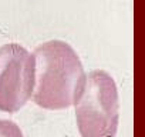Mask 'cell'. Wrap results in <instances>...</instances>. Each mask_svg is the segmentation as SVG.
<instances>
[{"mask_svg": "<svg viewBox=\"0 0 145 137\" xmlns=\"http://www.w3.org/2000/svg\"><path fill=\"white\" fill-rule=\"evenodd\" d=\"M33 54L34 103L47 110H61L76 104L87 83V73L76 50L67 41L48 40L37 46Z\"/></svg>", "mask_w": 145, "mask_h": 137, "instance_id": "obj_1", "label": "cell"}, {"mask_svg": "<svg viewBox=\"0 0 145 137\" xmlns=\"http://www.w3.org/2000/svg\"><path fill=\"white\" fill-rule=\"evenodd\" d=\"M76 106L81 137H115L120 120V97L115 80L104 70L87 74L84 92Z\"/></svg>", "mask_w": 145, "mask_h": 137, "instance_id": "obj_2", "label": "cell"}, {"mask_svg": "<svg viewBox=\"0 0 145 137\" xmlns=\"http://www.w3.org/2000/svg\"><path fill=\"white\" fill-rule=\"evenodd\" d=\"M36 59L19 43L0 47V110L14 113L34 93Z\"/></svg>", "mask_w": 145, "mask_h": 137, "instance_id": "obj_3", "label": "cell"}, {"mask_svg": "<svg viewBox=\"0 0 145 137\" xmlns=\"http://www.w3.org/2000/svg\"><path fill=\"white\" fill-rule=\"evenodd\" d=\"M0 137H23V133L14 121L0 119Z\"/></svg>", "mask_w": 145, "mask_h": 137, "instance_id": "obj_4", "label": "cell"}]
</instances>
